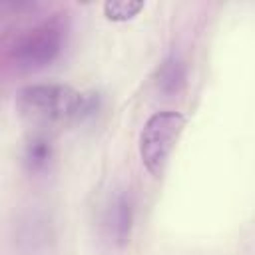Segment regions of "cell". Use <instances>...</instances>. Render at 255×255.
<instances>
[{"instance_id": "obj_1", "label": "cell", "mask_w": 255, "mask_h": 255, "mask_svg": "<svg viewBox=\"0 0 255 255\" xmlns=\"http://www.w3.org/2000/svg\"><path fill=\"white\" fill-rule=\"evenodd\" d=\"M18 108L36 120L70 122L96 112V98L80 94L66 84H32L16 96Z\"/></svg>"}, {"instance_id": "obj_2", "label": "cell", "mask_w": 255, "mask_h": 255, "mask_svg": "<svg viewBox=\"0 0 255 255\" xmlns=\"http://www.w3.org/2000/svg\"><path fill=\"white\" fill-rule=\"evenodd\" d=\"M70 24L66 14H54L16 36L6 56L16 70H40L56 62L66 46Z\"/></svg>"}, {"instance_id": "obj_3", "label": "cell", "mask_w": 255, "mask_h": 255, "mask_svg": "<svg viewBox=\"0 0 255 255\" xmlns=\"http://www.w3.org/2000/svg\"><path fill=\"white\" fill-rule=\"evenodd\" d=\"M185 116L173 110L155 112L147 118L139 135V157L143 167L153 177L163 175L169 155L185 129Z\"/></svg>"}, {"instance_id": "obj_4", "label": "cell", "mask_w": 255, "mask_h": 255, "mask_svg": "<svg viewBox=\"0 0 255 255\" xmlns=\"http://www.w3.org/2000/svg\"><path fill=\"white\" fill-rule=\"evenodd\" d=\"M131 221H133V209L128 195H118L110 207V231L118 245H126L131 235Z\"/></svg>"}, {"instance_id": "obj_5", "label": "cell", "mask_w": 255, "mask_h": 255, "mask_svg": "<svg viewBox=\"0 0 255 255\" xmlns=\"http://www.w3.org/2000/svg\"><path fill=\"white\" fill-rule=\"evenodd\" d=\"M183 82H185V64L173 52L161 62L157 70V88L163 94H175L181 90Z\"/></svg>"}, {"instance_id": "obj_6", "label": "cell", "mask_w": 255, "mask_h": 255, "mask_svg": "<svg viewBox=\"0 0 255 255\" xmlns=\"http://www.w3.org/2000/svg\"><path fill=\"white\" fill-rule=\"evenodd\" d=\"M52 159V143L44 135H36L26 145V165L30 171H42Z\"/></svg>"}, {"instance_id": "obj_7", "label": "cell", "mask_w": 255, "mask_h": 255, "mask_svg": "<svg viewBox=\"0 0 255 255\" xmlns=\"http://www.w3.org/2000/svg\"><path fill=\"white\" fill-rule=\"evenodd\" d=\"M143 10V2L137 0H110L104 4V14L112 22H128Z\"/></svg>"}]
</instances>
